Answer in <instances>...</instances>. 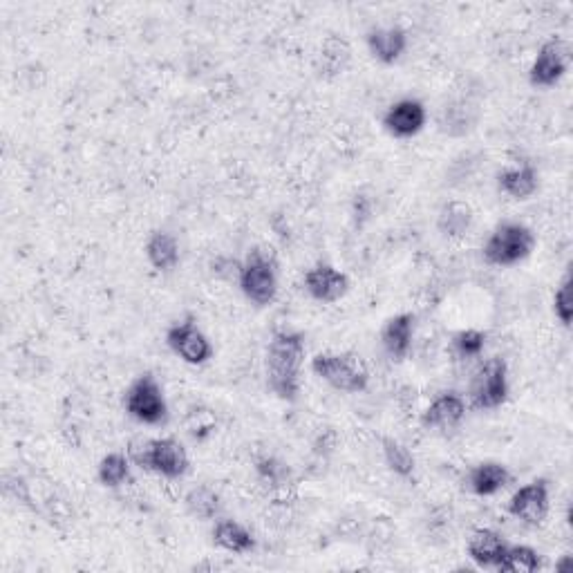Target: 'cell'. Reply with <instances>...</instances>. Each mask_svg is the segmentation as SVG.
Masks as SVG:
<instances>
[{
	"label": "cell",
	"mask_w": 573,
	"mask_h": 573,
	"mask_svg": "<svg viewBox=\"0 0 573 573\" xmlns=\"http://www.w3.org/2000/svg\"><path fill=\"white\" fill-rule=\"evenodd\" d=\"M312 372L334 390L345 394H359L368 390L370 372L356 354H316L312 359Z\"/></svg>",
	"instance_id": "obj_4"
},
{
	"label": "cell",
	"mask_w": 573,
	"mask_h": 573,
	"mask_svg": "<svg viewBox=\"0 0 573 573\" xmlns=\"http://www.w3.org/2000/svg\"><path fill=\"white\" fill-rule=\"evenodd\" d=\"M535 233L520 222H502L493 229L482 247V256L491 267H515L531 256Z\"/></svg>",
	"instance_id": "obj_2"
},
{
	"label": "cell",
	"mask_w": 573,
	"mask_h": 573,
	"mask_svg": "<svg viewBox=\"0 0 573 573\" xmlns=\"http://www.w3.org/2000/svg\"><path fill=\"white\" fill-rule=\"evenodd\" d=\"M486 332L482 330H462L453 336V350L462 359H477L486 347Z\"/></svg>",
	"instance_id": "obj_27"
},
{
	"label": "cell",
	"mask_w": 573,
	"mask_h": 573,
	"mask_svg": "<svg viewBox=\"0 0 573 573\" xmlns=\"http://www.w3.org/2000/svg\"><path fill=\"white\" fill-rule=\"evenodd\" d=\"M466 417V401L457 392H441L421 415V426L428 430H455Z\"/></svg>",
	"instance_id": "obj_14"
},
{
	"label": "cell",
	"mask_w": 573,
	"mask_h": 573,
	"mask_svg": "<svg viewBox=\"0 0 573 573\" xmlns=\"http://www.w3.org/2000/svg\"><path fill=\"white\" fill-rule=\"evenodd\" d=\"M473 227V209L466 202L453 200L441 206L437 215V229L444 238L459 240Z\"/></svg>",
	"instance_id": "obj_21"
},
{
	"label": "cell",
	"mask_w": 573,
	"mask_h": 573,
	"mask_svg": "<svg viewBox=\"0 0 573 573\" xmlns=\"http://www.w3.org/2000/svg\"><path fill=\"white\" fill-rule=\"evenodd\" d=\"M511 484V471L500 462H482L473 466L466 475L468 491L477 497L497 495Z\"/></svg>",
	"instance_id": "obj_17"
},
{
	"label": "cell",
	"mask_w": 573,
	"mask_h": 573,
	"mask_svg": "<svg viewBox=\"0 0 573 573\" xmlns=\"http://www.w3.org/2000/svg\"><path fill=\"white\" fill-rule=\"evenodd\" d=\"M553 314H556L558 321L571 327V318H573V296H571V274L562 278V283L558 285L556 294H553Z\"/></svg>",
	"instance_id": "obj_28"
},
{
	"label": "cell",
	"mask_w": 573,
	"mask_h": 573,
	"mask_svg": "<svg viewBox=\"0 0 573 573\" xmlns=\"http://www.w3.org/2000/svg\"><path fill=\"white\" fill-rule=\"evenodd\" d=\"M130 462L139 468H146L150 473H157L166 479H180L189 473V455L186 448L175 437L148 439L139 446L130 448Z\"/></svg>",
	"instance_id": "obj_3"
},
{
	"label": "cell",
	"mask_w": 573,
	"mask_h": 573,
	"mask_svg": "<svg viewBox=\"0 0 573 573\" xmlns=\"http://www.w3.org/2000/svg\"><path fill=\"white\" fill-rule=\"evenodd\" d=\"M509 544H506L504 535L497 533L495 529H477L471 540H468V558H471L477 567L482 569H497L500 565L502 558H504V551Z\"/></svg>",
	"instance_id": "obj_16"
},
{
	"label": "cell",
	"mask_w": 573,
	"mask_h": 573,
	"mask_svg": "<svg viewBox=\"0 0 573 573\" xmlns=\"http://www.w3.org/2000/svg\"><path fill=\"white\" fill-rule=\"evenodd\" d=\"M186 511H189L193 518L197 520H213L218 518V513L222 509V502H220V495L213 491L211 486H195L191 488L189 493H186Z\"/></svg>",
	"instance_id": "obj_24"
},
{
	"label": "cell",
	"mask_w": 573,
	"mask_h": 573,
	"mask_svg": "<svg viewBox=\"0 0 573 573\" xmlns=\"http://www.w3.org/2000/svg\"><path fill=\"white\" fill-rule=\"evenodd\" d=\"M130 457L124 453H108L97 466V477L103 486L119 488L130 479Z\"/></svg>",
	"instance_id": "obj_26"
},
{
	"label": "cell",
	"mask_w": 573,
	"mask_h": 573,
	"mask_svg": "<svg viewBox=\"0 0 573 573\" xmlns=\"http://www.w3.org/2000/svg\"><path fill=\"white\" fill-rule=\"evenodd\" d=\"M305 361V336L300 332H276L267 345V385L283 401H296L300 394V368Z\"/></svg>",
	"instance_id": "obj_1"
},
{
	"label": "cell",
	"mask_w": 573,
	"mask_h": 573,
	"mask_svg": "<svg viewBox=\"0 0 573 573\" xmlns=\"http://www.w3.org/2000/svg\"><path fill=\"white\" fill-rule=\"evenodd\" d=\"M3 491H5L7 497H12V500L21 502V504H25V506H30V509L36 511V506L32 504L30 484H27L21 475L5 473V477H3Z\"/></svg>",
	"instance_id": "obj_29"
},
{
	"label": "cell",
	"mask_w": 573,
	"mask_h": 573,
	"mask_svg": "<svg viewBox=\"0 0 573 573\" xmlns=\"http://www.w3.org/2000/svg\"><path fill=\"white\" fill-rule=\"evenodd\" d=\"M509 365L502 356L484 361L471 385V406L475 410H497L509 399Z\"/></svg>",
	"instance_id": "obj_7"
},
{
	"label": "cell",
	"mask_w": 573,
	"mask_h": 573,
	"mask_svg": "<svg viewBox=\"0 0 573 573\" xmlns=\"http://www.w3.org/2000/svg\"><path fill=\"white\" fill-rule=\"evenodd\" d=\"M238 285L242 294L251 300L253 305L267 307L278 296V269L276 260L269 253L253 249L247 260L240 265Z\"/></svg>",
	"instance_id": "obj_5"
},
{
	"label": "cell",
	"mask_w": 573,
	"mask_h": 573,
	"mask_svg": "<svg viewBox=\"0 0 573 573\" xmlns=\"http://www.w3.org/2000/svg\"><path fill=\"white\" fill-rule=\"evenodd\" d=\"M497 186L504 195H509L511 200H529L535 195L540 186V175L531 164L504 168V171L497 175Z\"/></svg>",
	"instance_id": "obj_18"
},
{
	"label": "cell",
	"mask_w": 573,
	"mask_h": 573,
	"mask_svg": "<svg viewBox=\"0 0 573 573\" xmlns=\"http://www.w3.org/2000/svg\"><path fill=\"white\" fill-rule=\"evenodd\" d=\"M370 54L383 65L397 63L408 50V34L403 27L388 25V27H372L365 36Z\"/></svg>",
	"instance_id": "obj_15"
},
{
	"label": "cell",
	"mask_w": 573,
	"mask_h": 573,
	"mask_svg": "<svg viewBox=\"0 0 573 573\" xmlns=\"http://www.w3.org/2000/svg\"><path fill=\"white\" fill-rule=\"evenodd\" d=\"M415 327H417V316L412 312H403L385 321L381 330V345L390 361L403 363L408 359L412 341H415Z\"/></svg>",
	"instance_id": "obj_13"
},
{
	"label": "cell",
	"mask_w": 573,
	"mask_h": 573,
	"mask_svg": "<svg viewBox=\"0 0 573 573\" xmlns=\"http://www.w3.org/2000/svg\"><path fill=\"white\" fill-rule=\"evenodd\" d=\"M428 121V110L424 106V101H419L415 97H406L394 101L383 117V128L388 130L392 137L397 139H410L417 137L421 130L426 128Z\"/></svg>",
	"instance_id": "obj_11"
},
{
	"label": "cell",
	"mask_w": 573,
	"mask_h": 573,
	"mask_svg": "<svg viewBox=\"0 0 573 573\" xmlns=\"http://www.w3.org/2000/svg\"><path fill=\"white\" fill-rule=\"evenodd\" d=\"M146 258L157 271H173L180 265V242L168 231H153L146 242Z\"/></svg>",
	"instance_id": "obj_20"
},
{
	"label": "cell",
	"mask_w": 573,
	"mask_h": 573,
	"mask_svg": "<svg viewBox=\"0 0 573 573\" xmlns=\"http://www.w3.org/2000/svg\"><path fill=\"white\" fill-rule=\"evenodd\" d=\"M213 540L220 549L233 553V556H247L256 549L253 533L236 520H218L213 529Z\"/></svg>",
	"instance_id": "obj_19"
},
{
	"label": "cell",
	"mask_w": 573,
	"mask_h": 573,
	"mask_svg": "<svg viewBox=\"0 0 573 573\" xmlns=\"http://www.w3.org/2000/svg\"><path fill=\"white\" fill-rule=\"evenodd\" d=\"M569 61H571L569 45L553 36V39L544 41L538 54H535L529 70V83L533 88L542 90L558 86L569 70Z\"/></svg>",
	"instance_id": "obj_8"
},
{
	"label": "cell",
	"mask_w": 573,
	"mask_h": 573,
	"mask_svg": "<svg viewBox=\"0 0 573 573\" xmlns=\"http://www.w3.org/2000/svg\"><path fill=\"white\" fill-rule=\"evenodd\" d=\"M124 408L139 424L159 426L168 419V403L164 390L153 374H139L124 394Z\"/></svg>",
	"instance_id": "obj_6"
},
{
	"label": "cell",
	"mask_w": 573,
	"mask_h": 573,
	"mask_svg": "<svg viewBox=\"0 0 573 573\" xmlns=\"http://www.w3.org/2000/svg\"><path fill=\"white\" fill-rule=\"evenodd\" d=\"M258 473H260L262 479H265V482L274 484V486L283 484L285 477L289 475L287 466L283 462H278V459H274V457L260 459V462H258Z\"/></svg>",
	"instance_id": "obj_30"
},
{
	"label": "cell",
	"mask_w": 573,
	"mask_h": 573,
	"mask_svg": "<svg viewBox=\"0 0 573 573\" xmlns=\"http://www.w3.org/2000/svg\"><path fill=\"white\" fill-rule=\"evenodd\" d=\"M569 567H573V560H571V556H565L562 558L558 565H556V571H565V569H569Z\"/></svg>",
	"instance_id": "obj_31"
},
{
	"label": "cell",
	"mask_w": 573,
	"mask_h": 573,
	"mask_svg": "<svg viewBox=\"0 0 573 573\" xmlns=\"http://www.w3.org/2000/svg\"><path fill=\"white\" fill-rule=\"evenodd\" d=\"M542 569V556L540 551H535L529 544H513L506 547L504 558L497 571L502 573H535Z\"/></svg>",
	"instance_id": "obj_23"
},
{
	"label": "cell",
	"mask_w": 573,
	"mask_h": 573,
	"mask_svg": "<svg viewBox=\"0 0 573 573\" xmlns=\"http://www.w3.org/2000/svg\"><path fill=\"white\" fill-rule=\"evenodd\" d=\"M381 448H383L385 464H388V468L394 475H399L403 479H410L412 475H415L417 459L406 444H401V441L394 437H383Z\"/></svg>",
	"instance_id": "obj_22"
},
{
	"label": "cell",
	"mask_w": 573,
	"mask_h": 573,
	"mask_svg": "<svg viewBox=\"0 0 573 573\" xmlns=\"http://www.w3.org/2000/svg\"><path fill=\"white\" fill-rule=\"evenodd\" d=\"M350 54L352 50L347 41L338 39V36L325 39L321 48V74H325V77H338V74H343L347 63H350Z\"/></svg>",
	"instance_id": "obj_25"
},
{
	"label": "cell",
	"mask_w": 573,
	"mask_h": 573,
	"mask_svg": "<svg viewBox=\"0 0 573 573\" xmlns=\"http://www.w3.org/2000/svg\"><path fill=\"white\" fill-rule=\"evenodd\" d=\"M166 345L173 354L180 356L189 365H204L213 359V345L206 334L197 327L193 318H186L182 323H175L166 332Z\"/></svg>",
	"instance_id": "obj_9"
},
{
	"label": "cell",
	"mask_w": 573,
	"mask_h": 573,
	"mask_svg": "<svg viewBox=\"0 0 573 573\" xmlns=\"http://www.w3.org/2000/svg\"><path fill=\"white\" fill-rule=\"evenodd\" d=\"M305 291L312 296L316 303H336L347 291H350V278L341 269L332 265H316L305 274Z\"/></svg>",
	"instance_id": "obj_12"
},
{
	"label": "cell",
	"mask_w": 573,
	"mask_h": 573,
	"mask_svg": "<svg viewBox=\"0 0 573 573\" xmlns=\"http://www.w3.org/2000/svg\"><path fill=\"white\" fill-rule=\"evenodd\" d=\"M506 509L520 522L540 526L547 520L551 509V491L547 479H533V482L520 486L518 491L511 495Z\"/></svg>",
	"instance_id": "obj_10"
}]
</instances>
